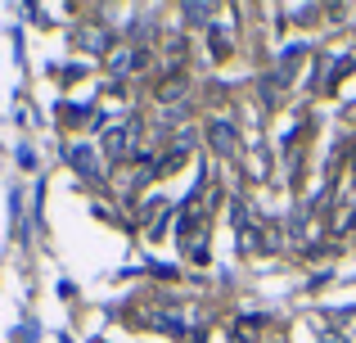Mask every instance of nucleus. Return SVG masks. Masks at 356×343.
Listing matches in <instances>:
<instances>
[{
  "instance_id": "f257e3e1",
  "label": "nucleus",
  "mask_w": 356,
  "mask_h": 343,
  "mask_svg": "<svg viewBox=\"0 0 356 343\" xmlns=\"http://www.w3.org/2000/svg\"><path fill=\"white\" fill-rule=\"evenodd\" d=\"M136 136H140V122H127V127H113L108 131V141H104V154L113 163H122L131 154V145H136Z\"/></svg>"
},
{
  "instance_id": "f03ea898",
  "label": "nucleus",
  "mask_w": 356,
  "mask_h": 343,
  "mask_svg": "<svg viewBox=\"0 0 356 343\" xmlns=\"http://www.w3.org/2000/svg\"><path fill=\"white\" fill-rule=\"evenodd\" d=\"M68 163L81 176H99V159H95V150H90V145H72V150H68Z\"/></svg>"
},
{
  "instance_id": "7ed1b4c3",
  "label": "nucleus",
  "mask_w": 356,
  "mask_h": 343,
  "mask_svg": "<svg viewBox=\"0 0 356 343\" xmlns=\"http://www.w3.org/2000/svg\"><path fill=\"white\" fill-rule=\"evenodd\" d=\"M208 131H212V145H217L226 159H235V154H239V141H235V127H230V122H212Z\"/></svg>"
},
{
  "instance_id": "20e7f679",
  "label": "nucleus",
  "mask_w": 356,
  "mask_h": 343,
  "mask_svg": "<svg viewBox=\"0 0 356 343\" xmlns=\"http://www.w3.org/2000/svg\"><path fill=\"white\" fill-rule=\"evenodd\" d=\"M208 14H212V5H185V23H190V27H199Z\"/></svg>"
},
{
  "instance_id": "39448f33",
  "label": "nucleus",
  "mask_w": 356,
  "mask_h": 343,
  "mask_svg": "<svg viewBox=\"0 0 356 343\" xmlns=\"http://www.w3.org/2000/svg\"><path fill=\"white\" fill-rule=\"evenodd\" d=\"M321 343H343V339H339V335H325V339H321Z\"/></svg>"
},
{
  "instance_id": "423d86ee",
  "label": "nucleus",
  "mask_w": 356,
  "mask_h": 343,
  "mask_svg": "<svg viewBox=\"0 0 356 343\" xmlns=\"http://www.w3.org/2000/svg\"><path fill=\"white\" fill-rule=\"evenodd\" d=\"M352 230H356V217H352Z\"/></svg>"
}]
</instances>
